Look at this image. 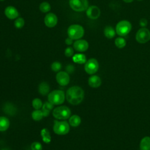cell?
Segmentation results:
<instances>
[{
  "instance_id": "1",
  "label": "cell",
  "mask_w": 150,
  "mask_h": 150,
  "mask_svg": "<svg viewBox=\"0 0 150 150\" xmlns=\"http://www.w3.org/2000/svg\"><path fill=\"white\" fill-rule=\"evenodd\" d=\"M84 97V92L82 88L74 86L70 87L66 91L67 101L72 105H78L82 102Z\"/></svg>"
},
{
  "instance_id": "2",
  "label": "cell",
  "mask_w": 150,
  "mask_h": 150,
  "mask_svg": "<svg viewBox=\"0 0 150 150\" xmlns=\"http://www.w3.org/2000/svg\"><path fill=\"white\" fill-rule=\"evenodd\" d=\"M65 97L64 93L62 90H55L49 93L47 100L53 105H60L64 103Z\"/></svg>"
},
{
  "instance_id": "3",
  "label": "cell",
  "mask_w": 150,
  "mask_h": 150,
  "mask_svg": "<svg viewBox=\"0 0 150 150\" xmlns=\"http://www.w3.org/2000/svg\"><path fill=\"white\" fill-rule=\"evenodd\" d=\"M84 34V30L82 26L77 24L70 25L67 29V35L73 40L81 39Z\"/></svg>"
},
{
  "instance_id": "4",
  "label": "cell",
  "mask_w": 150,
  "mask_h": 150,
  "mask_svg": "<svg viewBox=\"0 0 150 150\" xmlns=\"http://www.w3.org/2000/svg\"><path fill=\"white\" fill-rule=\"evenodd\" d=\"M53 116L58 120H66L71 115L70 109L66 106H59L53 110Z\"/></svg>"
},
{
  "instance_id": "5",
  "label": "cell",
  "mask_w": 150,
  "mask_h": 150,
  "mask_svg": "<svg viewBox=\"0 0 150 150\" xmlns=\"http://www.w3.org/2000/svg\"><path fill=\"white\" fill-rule=\"evenodd\" d=\"M131 23L127 20H122L116 25L115 32L117 35L122 37L127 35L131 30Z\"/></svg>"
},
{
  "instance_id": "6",
  "label": "cell",
  "mask_w": 150,
  "mask_h": 150,
  "mask_svg": "<svg viewBox=\"0 0 150 150\" xmlns=\"http://www.w3.org/2000/svg\"><path fill=\"white\" fill-rule=\"evenodd\" d=\"M70 130L69 123L66 121H54L53 131L57 135H66Z\"/></svg>"
},
{
  "instance_id": "7",
  "label": "cell",
  "mask_w": 150,
  "mask_h": 150,
  "mask_svg": "<svg viewBox=\"0 0 150 150\" xmlns=\"http://www.w3.org/2000/svg\"><path fill=\"white\" fill-rule=\"evenodd\" d=\"M70 8L74 11L82 12L88 7V0H69Z\"/></svg>"
},
{
  "instance_id": "8",
  "label": "cell",
  "mask_w": 150,
  "mask_h": 150,
  "mask_svg": "<svg viewBox=\"0 0 150 150\" xmlns=\"http://www.w3.org/2000/svg\"><path fill=\"white\" fill-rule=\"evenodd\" d=\"M135 39L139 43H145L150 40V31L146 28H140L137 32Z\"/></svg>"
},
{
  "instance_id": "9",
  "label": "cell",
  "mask_w": 150,
  "mask_h": 150,
  "mask_svg": "<svg viewBox=\"0 0 150 150\" xmlns=\"http://www.w3.org/2000/svg\"><path fill=\"white\" fill-rule=\"evenodd\" d=\"M98 62L94 58H91L85 63L84 70L88 74H93L96 73L98 71Z\"/></svg>"
},
{
  "instance_id": "10",
  "label": "cell",
  "mask_w": 150,
  "mask_h": 150,
  "mask_svg": "<svg viewBox=\"0 0 150 150\" xmlns=\"http://www.w3.org/2000/svg\"><path fill=\"white\" fill-rule=\"evenodd\" d=\"M100 8L96 5L90 6L86 10V15L91 19H97L100 16Z\"/></svg>"
},
{
  "instance_id": "11",
  "label": "cell",
  "mask_w": 150,
  "mask_h": 150,
  "mask_svg": "<svg viewBox=\"0 0 150 150\" xmlns=\"http://www.w3.org/2000/svg\"><path fill=\"white\" fill-rule=\"evenodd\" d=\"M56 79L59 84L62 86H67L70 81L69 74L66 71H59L57 73Z\"/></svg>"
},
{
  "instance_id": "12",
  "label": "cell",
  "mask_w": 150,
  "mask_h": 150,
  "mask_svg": "<svg viewBox=\"0 0 150 150\" xmlns=\"http://www.w3.org/2000/svg\"><path fill=\"white\" fill-rule=\"evenodd\" d=\"M57 17L53 13H49L46 14L44 19V22L45 25L48 28H53L57 23Z\"/></svg>"
},
{
  "instance_id": "13",
  "label": "cell",
  "mask_w": 150,
  "mask_h": 150,
  "mask_svg": "<svg viewBox=\"0 0 150 150\" xmlns=\"http://www.w3.org/2000/svg\"><path fill=\"white\" fill-rule=\"evenodd\" d=\"M88 43L87 41L84 39H78L76 40L73 43V47L74 49L78 52H83L86 51L88 48Z\"/></svg>"
},
{
  "instance_id": "14",
  "label": "cell",
  "mask_w": 150,
  "mask_h": 150,
  "mask_svg": "<svg viewBox=\"0 0 150 150\" xmlns=\"http://www.w3.org/2000/svg\"><path fill=\"white\" fill-rule=\"evenodd\" d=\"M5 15L9 19H15L18 18L19 12L16 8L12 6H8L5 9Z\"/></svg>"
},
{
  "instance_id": "15",
  "label": "cell",
  "mask_w": 150,
  "mask_h": 150,
  "mask_svg": "<svg viewBox=\"0 0 150 150\" xmlns=\"http://www.w3.org/2000/svg\"><path fill=\"white\" fill-rule=\"evenodd\" d=\"M88 83L92 88H98L101 84V79L97 75H93L89 77Z\"/></svg>"
},
{
  "instance_id": "16",
  "label": "cell",
  "mask_w": 150,
  "mask_h": 150,
  "mask_svg": "<svg viewBox=\"0 0 150 150\" xmlns=\"http://www.w3.org/2000/svg\"><path fill=\"white\" fill-rule=\"evenodd\" d=\"M140 150H150V137H143L139 143Z\"/></svg>"
},
{
  "instance_id": "17",
  "label": "cell",
  "mask_w": 150,
  "mask_h": 150,
  "mask_svg": "<svg viewBox=\"0 0 150 150\" xmlns=\"http://www.w3.org/2000/svg\"><path fill=\"white\" fill-rule=\"evenodd\" d=\"M3 110L5 113L8 114L9 115H13L16 111V109L15 107V106L12 104L9 103H6L4 105Z\"/></svg>"
},
{
  "instance_id": "18",
  "label": "cell",
  "mask_w": 150,
  "mask_h": 150,
  "mask_svg": "<svg viewBox=\"0 0 150 150\" xmlns=\"http://www.w3.org/2000/svg\"><path fill=\"white\" fill-rule=\"evenodd\" d=\"M49 90H50L49 86L46 82H42L39 85L38 91L41 95L45 96L49 92Z\"/></svg>"
},
{
  "instance_id": "19",
  "label": "cell",
  "mask_w": 150,
  "mask_h": 150,
  "mask_svg": "<svg viewBox=\"0 0 150 150\" xmlns=\"http://www.w3.org/2000/svg\"><path fill=\"white\" fill-rule=\"evenodd\" d=\"M115 30L111 26H107L104 29V34L108 39H112L115 35Z\"/></svg>"
},
{
  "instance_id": "20",
  "label": "cell",
  "mask_w": 150,
  "mask_h": 150,
  "mask_svg": "<svg viewBox=\"0 0 150 150\" xmlns=\"http://www.w3.org/2000/svg\"><path fill=\"white\" fill-rule=\"evenodd\" d=\"M10 122L5 117H0V131L7 130L9 127Z\"/></svg>"
},
{
  "instance_id": "21",
  "label": "cell",
  "mask_w": 150,
  "mask_h": 150,
  "mask_svg": "<svg viewBox=\"0 0 150 150\" xmlns=\"http://www.w3.org/2000/svg\"><path fill=\"white\" fill-rule=\"evenodd\" d=\"M69 124L74 127L79 126L81 123V118L77 115H73L69 118Z\"/></svg>"
},
{
  "instance_id": "22",
  "label": "cell",
  "mask_w": 150,
  "mask_h": 150,
  "mask_svg": "<svg viewBox=\"0 0 150 150\" xmlns=\"http://www.w3.org/2000/svg\"><path fill=\"white\" fill-rule=\"evenodd\" d=\"M40 135L42 138V140L44 142L49 144L51 141V136L49 131L47 128H43L41 130Z\"/></svg>"
},
{
  "instance_id": "23",
  "label": "cell",
  "mask_w": 150,
  "mask_h": 150,
  "mask_svg": "<svg viewBox=\"0 0 150 150\" xmlns=\"http://www.w3.org/2000/svg\"><path fill=\"white\" fill-rule=\"evenodd\" d=\"M73 60L76 63L83 64L86 62V57L84 54L77 53L73 56Z\"/></svg>"
},
{
  "instance_id": "24",
  "label": "cell",
  "mask_w": 150,
  "mask_h": 150,
  "mask_svg": "<svg viewBox=\"0 0 150 150\" xmlns=\"http://www.w3.org/2000/svg\"><path fill=\"white\" fill-rule=\"evenodd\" d=\"M114 43H115V45L116 46V47L119 49L124 48L125 46L126 43H127L125 39L124 38H122V36L117 38L115 39Z\"/></svg>"
},
{
  "instance_id": "25",
  "label": "cell",
  "mask_w": 150,
  "mask_h": 150,
  "mask_svg": "<svg viewBox=\"0 0 150 150\" xmlns=\"http://www.w3.org/2000/svg\"><path fill=\"white\" fill-rule=\"evenodd\" d=\"M43 114L42 110H35L32 113V118L35 121H40L43 117Z\"/></svg>"
},
{
  "instance_id": "26",
  "label": "cell",
  "mask_w": 150,
  "mask_h": 150,
  "mask_svg": "<svg viewBox=\"0 0 150 150\" xmlns=\"http://www.w3.org/2000/svg\"><path fill=\"white\" fill-rule=\"evenodd\" d=\"M50 9H51L50 5L47 2H43L39 5L40 11L43 13H46L49 12Z\"/></svg>"
},
{
  "instance_id": "27",
  "label": "cell",
  "mask_w": 150,
  "mask_h": 150,
  "mask_svg": "<svg viewBox=\"0 0 150 150\" xmlns=\"http://www.w3.org/2000/svg\"><path fill=\"white\" fill-rule=\"evenodd\" d=\"M25 25V20L23 18H17L14 22V26L17 29H21Z\"/></svg>"
},
{
  "instance_id": "28",
  "label": "cell",
  "mask_w": 150,
  "mask_h": 150,
  "mask_svg": "<svg viewBox=\"0 0 150 150\" xmlns=\"http://www.w3.org/2000/svg\"><path fill=\"white\" fill-rule=\"evenodd\" d=\"M32 104L33 107L35 110H39L41 107H42V106H43V104H42V102L41 100L38 98H34L32 101Z\"/></svg>"
},
{
  "instance_id": "29",
  "label": "cell",
  "mask_w": 150,
  "mask_h": 150,
  "mask_svg": "<svg viewBox=\"0 0 150 150\" xmlns=\"http://www.w3.org/2000/svg\"><path fill=\"white\" fill-rule=\"evenodd\" d=\"M62 68V64L59 62H54L51 65V69L53 71H59Z\"/></svg>"
},
{
  "instance_id": "30",
  "label": "cell",
  "mask_w": 150,
  "mask_h": 150,
  "mask_svg": "<svg viewBox=\"0 0 150 150\" xmlns=\"http://www.w3.org/2000/svg\"><path fill=\"white\" fill-rule=\"evenodd\" d=\"M32 150H42V145L39 142H33L30 145Z\"/></svg>"
},
{
  "instance_id": "31",
  "label": "cell",
  "mask_w": 150,
  "mask_h": 150,
  "mask_svg": "<svg viewBox=\"0 0 150 150\" xmlns=\"http://www.w3.org/2000/svg\"><path fill=\"white\" fill-rule=\"evenodd\" d=\"M74 54V50L73 49V47L69 46L67 47L65 50H64V54L66 57H71Z\"/></svg>"
},
{
  "instance_id": "32",
  "label": "cell",
  "mask_w": 150,
  "mask_h": 150,
  "mask_svg": "<svg viewBox=\"0 0 150 150\" xmlns=\"http://www.w3.org/2000/svg\"><path fill=\"white\" fill-rule=\"evenodd\" d=\"M53 108V104H52L49 101L45 102L42 106V109L46 110L49 111H50V110H52Z\"/></svg>"
},
{
  "instance_id": "33",
  "label": "cell",
  "mask_w": 150,
  "mask_h": 150,
  "mask_svg": "<svg viewBox=\"0 0 150 150\" xmlns=\"http://www.w3.org/2000/svg\"><path fill=\"white\" fill-rule=\"evenodd\" d=\"M139 23L140 26H141L142 28H146L148 25V21L145 18H142L139 20Z\"/></svg>"
},
{
  "instance_id": "34",
  "label": "cell",
  "mask_w": 150,
  "mask_h": 150,
  "mask_svg": "<svg viewBox=\"0 0 150 150\" xmlns=\"http://www.w3.org/2000/svg\"><path fill=\"white\" fill-rule=\"evenodd\" d=\"M66 72L67 73H73V71L74 70V67L73 65L69 64L66 66Z\"/></svg>"
},
{
  "instance_id": "35",
  "label": "cell",
  "mask_w": 150,
  "mask_h": 150,
  "mask_svg": "<svg viewBox=\"0 0 150 150\" xmlns=\"http://www.w3.org/2000/svg\"><path fill=\"white\" fill-rule=\"evenodd\" d=\"M73 39H71V38H66V40H65V43H66V45H71L72 43H73Z\"/></svg>"
},
{
  "instance_id": "36",
  "label": "cell",
  "mask_w": 150,
  "mask_h": 150,
  "mask_svg": "<svg viewBox=\"0 0 150 150\" xmlns=\"http://www.w3.org/2000/svg\"><path fill=\"white\" fill-rule=\"evenodd\" d=\"M122 1L126 3H131V2H133L134 0H122Z\"/></svg>"
},
{
  "instance_id": "37",
  "label": "cell",
  "mask_w": 150,
  "mask_h": 150,
  "mask_svg": "<svg viewBox=\"0 0 150 150\" xmlns=\"http://www.w3.org/2000/svg\"><path fill=\"white\" fill-rule=\"evenodd\" d=\"M138 1H142V0H137Z\"/></svg>"
},
{
  "instance_id": "38",
  "label": "cell",
  "mask_w": 150,
  "mask_h": 150,
  "mask_svg": "<svg viewBox=\"0 0 150 150\" xmlns=\"http://www.w3.org/2000/svg\"><path fill=\"white\" fill-rule=\"evenodd\" d=\"M4 0H0V1H4Z\"/></svg>"
}]
</instances>
